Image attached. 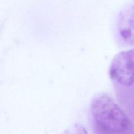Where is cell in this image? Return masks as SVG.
I'll return each instance as SVG.
<instances>
[{"mask_svg": "<svg viewBox=\"0 0 134 134\" xmlns=\"http://www.w3.org/2000/svg\"><path fill=\"white\" fill-rule=\"evenodd\" d=\"M109 74L115 88L120 91L134 85V48L121 51L114 56Z\"/></svg>", "mask_w": 134, "mask_h": 134, "instance_id": "7a4b0ae2", "label": "cell"}, {"mask_svg": "<svg viewBox=\"0 0 134 134\" xmlns=\"http://www.w3.org/2000/svg\"><path fill=\"white\" fill-rule=\"evenodd\" d=\"M90 112L94 126L103 132L120 133L130 127V120L125 112L106 93H97L92 97Z\"/></svg>", "mask_w": 134, "mask_h": 134, "instance_id": "6da1fadb", "label": "cell"}, {"mask_svg": "<svg viewBox=\"0 0 134 134\" xmlns=\"http://www.w3.org/2000/svg\"><path fill=\"white\" fill-rule=\"evenodd\" d=\"M115 35L120 45L134 46V1L119 12L115 23Z\"/></svg>", "mask_w": 134, "mask_h": 134, "instance_id": "3957f363", "label": "cell"}, {"mask_svg": "<svg viewBox=\"0 0 134 134\" xmlns=\"http://www.w3.org/2000/svg\"><path fill=\"white\" fill-rule=\"evenodd\" d=\"M62 134H88L86 128L81 124L75 123L69 126L65 130Z\"/></svg>", "mask_w": 134, "mask_h": 134, "instance_id": "277c9868", "label": "cell"}]
</instances>
